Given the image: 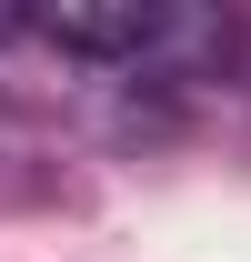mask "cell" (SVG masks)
<instances>
[{
  "mask_svg": "<svg viewBox=\"0 0 251 262\" xmlns=\"http://www.w3.org/2000/svg\"><path fill=\"white\" fill-rule=\"evenodd\" d=\"M171 31L181 20L151 10V0H61V10H40V40L70 51V61H151Z\"/></svg>",
  "mask_w": 251,
  "mask_h": 262,
  "instance_id": "cell-1",
  "label": "cell"
}]
</instances>
